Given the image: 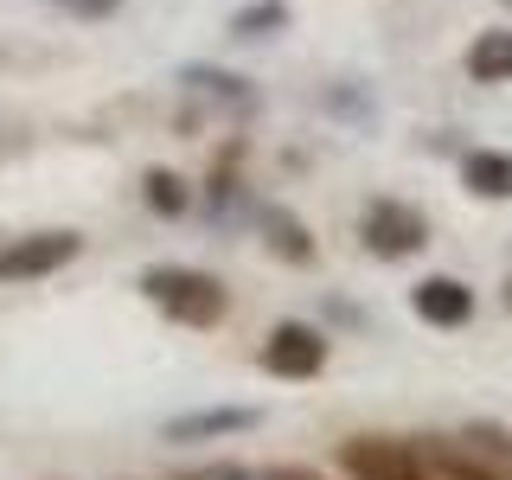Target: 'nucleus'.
<instances>
[{"mask_svg":"<svg viewBox=\"0 0 512 480\" xmlns=\"http://www.w3.org/2000/svg\"><path fill=\"white\" fill-rule=\"evenodd\" d=\"M141 295L154 301L167 320H180V327H218L224 314H231V288H224L212 269H180V263H160L141 276Z\"/></svg>","mask_w":512,"mask_h":480,"instance_id":"nucleus-1","label":"nucleus"},{"mask_svg":"<svg viewBox=\"0 0 512 480\" xmlns=\"http://www.w3.org/2000/svg\"><path fill=\"white\" fill-rule=\"evenodd\" d=\"M256 359H263V372H269V378L308 384V378H320V372H327V359H333V340H327L320 327H308V320H276Z\"/></svg>","mask_w":512,"mask_h":480,"instance_id":"nucleus-2","label":"nucleus"},{"mask_svg":"<svg viewBox=\"0 0 512 480\" xmlns=\"http://www.w3.org/2000/svg\"><path fill=\"white\" fill-rule=\"evenodd\" d=\"M359 237L378 263H404V256H416L429 244V218L416 212L410 199H372L365 218H359Z\"/></svg>","mask_w":512,"mask_h":480,"instance_id":"nucleus-3","label":"nucleus"},{"mask_svg":"<svg viewBox=\"0 0 512 480\" xmlns=\"http://www.w3.org/2000/svg\"><path fill=\"white\" fill-rule=\"evenodd\" d=\"M84 237L77 231H39V237H13L0 244V282H39V276H58V269L77 263Z\"/></svg>","mask_w":512,"mask_h":480,"instance_id":"nucleus-4","label":"nucleus"},{"mask_svg":"<svg viewBox=\"0 0 512 480\" xmlns=\"http://www.w3.org/2000/svg\"><path fill=\"white\" fill-rule=\"evenodd\" d=\"M340 468L352 480H436L416 455V442H384V436H352L340 448Z\"/></svg>","mask_w":512,"mask_h":480,"instance_id":"nucleus-5","label":"nucleus"},{"mask_svg":"<svg viewBox=\"0 0 512 480\" xmlns=\"http://www.w3.org/2000/svg\"><path fill=\"white\" fill-rule=\"evenodd\" d=\"M410 308L423 327H468L474 320V288L461 276H423L410 288Z\"/></svg>","mask_w":512,"mask_h":480,"instance_id":"nucleus-6","label":"nucleus"},{"mask_svg":"<svg viewBox=\"0 0 512 480\" xmlns=\"http://www.w3.org/2000/svg\"><path fill=\"white\" fill-rule=\"evenodd\" d=\"M256 423H263V410H256V404H218V410L173 416L160 436H167V442H212V436H237V429H256Z\"/></svg>","mask_w":512,"mask_h":480,"instance_id":"nucleus-7","label":"nucleus"},{"mask_svg":"<svg viewBox=\"0 0 512 480\" xmlns=\"http://www.w3.org/2000/svg\"><path fill=\"white\" fill-rule=\"evenodd\" d=\"M416 455H423V468L436 474V480H506V474H493L468 442H436V436H423V442H416Z\"/></svg>","mask_w":512,"mask_h":480,"instance_id":"nucleus-8","label":"nucleus"},{"mask_svg":"<svg viewBox=\"0 0 512 480\" xmlns=\"http://www.w3.org/2000/svg\"><path fill=\"white\" fill-rule=\"evenodd\" d=\"M461 186L474 199H512V154L506 148H474L461 160Z\"/></svg>","mask_w":512,"mask_h":480,"instance_id":"nucleus-9","label":"nucleus"},{"mask_svg":"<svg viewBox=\"0 0 512 480\" xmlns=\"http://www.w3.org/2000/svg\"><path fill=\"white\" fill-rule=\"evenodd\" d=\"M468 77L474 84H512V32H480L468 45Z\"/></svg>","mask_w":512,"mask_h":480,"instance_id":"nucleus-10","label":"nucleus"},{"mask_svg":"<svg viewBox=\"0 0 512 480\" xmlns=\"http://www.w3.org/2000/svg\"><path fill=\"white\" fill-rule=\"evenodd\" d=\"M263 237H269V256H282V263H295V269L314 263V237L295 212H263Z\"/></svg>","mask_w":512,"mask_h":480,"instance_id":"nucleus-11","label":"nucleus"},{"mask_svg":"<svg viewBox=\"0 0 512 480\" xmlns=\"http://www.w3.org/2000/svg\"><path fill=\"white\" fill-rule=\"evenodd\" d=\"M141 199H148V212H160V218H186L192 186H186L173 167H148V180H141Z\"/></svg>","mask_w":512,"mask_h":480,"instance_id":"nucleus-12","label":"nucleus"},{"mask_svg":"<svg viewBox=\"0 0 512 480\" xmlns=\"http://www.w3.org/2000/svg\"><path fill=\"white\" fill-rule=\"evenodd\" d=\"M455 442H468L493 474H506V480H512V429H506V423H468Z\"/></svg>","mask_w":512,"mask_h":480,"instance_id":"nucleus-13","label":"nucleus"},{"mask_svg":"<svg viewBox=\"0 0 512 480\" xmlns=\"http://www.w3.org/2000/svg\"><path fill=\"white\" fill-rule=\"evenodd\" d=\"M282 20H288L282 0H256V7H244V13L231 20V32H237V39H263V32H269V26H282Z\"/></svg>","mask_w":512,"mask_h":480,"instance_id":"nucleus-14","label":"nucleus"},{"mask_svg":"<svg viewBox=\"0 0 512 480\" xmlns=\"http://www.w3.org/2000/svg\"><path fill=\"white\" fill-rule=\"evenodd\" d=\"M180 480H256V474L244 468V461H205V468H192Z\"/></svg>","mask_w":512,"mask_h":480,"instance_id":"nucleus-15","label":"nucleus"},{"mask_svg":"<svg viewBox=\"0 0 512 480\" xmlns=\"http://www.w3.org/2000/svg\"><path fill=\"white\" fill-rule=\"evenodd\" d=\"M52 7H64V13H84V20H103V13H116L122 0H52Z\"/></svg>","mask_w":512,"mask_h":480,"instance_id":"nucleus-16","label":"nucleus"},{"mask_svg":"<svg viewBox=\"0 0 512 480\" xmlns=\"http://www.w3.org/2000/svg\"><path fill=\"white\" fill-rule=\"evenodd\" d=\"M263 480H320V474H314V468H269Z\"/></svg>","mask_w":512,"mask_h":480,"instance_id":"nucleus-17","label":"nucleus"}]
</instances>
